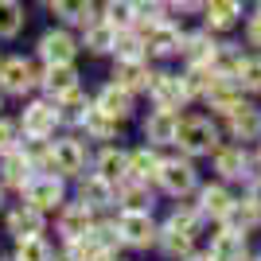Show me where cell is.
Masks as SVG:
<instances>
[{"label":"cell","mask_w":261,"mask_h":261,"mask_svg":"<svg viewBox=\"0 0 261 261\" xmlns=\"http://www.w3.org/2000/svg\"><path fill=\"white\" fill-rule=\"evenodd\" d=\"M144 98H148V106H156V109H175V113H187V109L195 106V101H191V94H187L184 70H175V66H168V63H156L152 82H148V90H144Z\"/></svg>","instance_id":"8992f818"},{"label":"cell","mask_w":261,"mask_h":261,"mask_svg":"<svg viewBox=\"0 0 261 261\" xmlns=\"http://www.w3.org/2000/svg\"><path fill=\"white\" fill-rule=\"evenodd\" d=\"M74 129L82 133V137H86V141L94 144V148H98V144L121 141V133H125V125H121L117 117H109V113H101L98 106H90V109H86V117L78 121Z\"/></svg>","instance_id":"83f0119b"},{"label":"cell","mask_w":261,"mask_h":261,"mask_svg":"<svg viewBox=\"0 0 261 261\" xmlns=\"http://www.w3.org/2000/svg\"><path fill=\"white\" fill-rule=\"evenodd\" d=\"M47 230H51V215L35 211L23 199H12L8 207H4V215H0V234L8 242H23V238H32V234H47Z\"/></svg>","instance_id":"8fae6325"},{"label":"cell","mask_w":261,"mask_h":261,"mask_svg":"<svg viewBox=\"0 0 261 261\" xmlns=\"http://www.w3.org/2000/svg\"><path fill=\"white\" fill-rule=\"evenodd\" d=\"M78 39H82V55H90V59H113L117 28H113L109 20H101V12H98V16L78 32Z\"/></svg>","instance_id":"4316f807"},{"label":"cell","mask_w":261,"mask_h":261,"mask_svg":"<svg viewBox=\"0 0 261 261\" xmlns=\"http://www.w3.org/2000/svg\"><path fill=\"white\" fill-rule=\"evenodd\" d=\"M164 4H168V8H172V4H175V0H164Z\"/></svg>","instance_id":"f907efd6"},{"label":"cell","mask_w":261,"mask_h":261,"mask_svg":"<svg viewBox=\"0 0 261 261\" xmlns=\"http://www.w3.org/2000/svg\"><path fill=\"white\" fill-rule=\"evenodd\" d=\"M156 207H160L156 184H144V179H133V175L117 179V211H156Z\"/></svg>","instance_id":"484cf974"},{"label":"cell","mask_w":261,"mask_h":261,"mask_svg":"<svg viewBox=\"0 0 261 261\" xmlns=\"http://www.w3.org/2000/svg\"><path fill=\"white\" fill-rule=\"evenodd\" d=\"M16 121H20L23 137H55V133L66 129L59 101H51L47 94H32V98H23L20 109H16Z\"/></svg>","instance_id":"52a82bcc"},{"label":"cell","mask_w":261,"mask_h":261,"mask_svg":"<svg viewBox=\"0 0 261 261\" xmlns=\"http://www.w3.org/2000/svg\"><path fill=\"white\" fill-rule=\"evenodd\" d=\"M250 261H261V250H253V253H250Z\"/></svg>","instance_id":"7dc6e473"},{"label":"cell","mask_w":261,"mask_h":261,"mask_svg":"<svg viewBox=\"0 0 261 261\" xmlns=\"http://www.w3.org/2000/svg\"><path fill=\"white\" fill-rule=\"evenodd\" d=\"M0 261H12V257H8V253H4V257H0Z\"/></svg>","instance_id":"db71d44e"},{"label":"cell","mask_w":261,"mask_h":261,"mask_svg":"<svg viewBox=\"0 0 261 261\" xmlns=\"http://www.w3.org/2000/svg\"><path fill=\"white\" fill-rule=\"evenodd\" d=\"M199 184H203V168H199V160L184 156L179 148H168L160 172H156V191H160V199H168V203H175V199H191L199 191Z\"/></svg>","instance_id":"7a4b0ae2"},{"label":"cell","mask_w":261,"mask_h":261,"mask_svg":"<svg viewBox=\"0 0 261 261\" xmlns=\"http://www.w3.org/2000/svg\"><path fill=\"white\" fill-rule=\"evenodd\" d=\"M98 12H101V20H109L117 32L137 28V0H101Z\"/></svg>","instance_id":"74e56055"},{"label":"cell","mask_w":261,"mask_h":261,"mask_svg":"<svg viewBox=\"0 0 261 261\" xmlns=\"http://www.w3.org/2000/svg\"><path fill=\"white\" fill-rule=\"evenodd\" d=\"M94 222H98V211L86 207L82 199L70 195L63 207L51 215V234H55V242H59V246H66V242H74V238H82V234H90V230H94Z\"/></svg>","instance_id":"7c38bea8"},{"label":"cell","mask_w":261,"mask_h":261,"mask_svg":"<svg viewBox=\"0 0 261 261\" xmlns=\"http://www.w3.org/2000/svg\"><path fill=\"white\" fill-rule=\"evenodd\" d=\"M184 20L164 16L160 23L144 28V43H148V59L152 63H179V47H184Z\"/></svg>","instance_id":"5bb4252c"},{"label":"cell","mask_w":261,"mask_h":261,"mask_svg":"<svg viewBox=\"0 0 261 261\" xmlns=\"http://www.w3.org/2000/svg\"><path fill=\"white\" fill-rule=\"evenodd\" d=\"M218 226H234V230H242V234H250V238H257L261 234V215L253 211V203L246 195L238 191V203H234V211L226 215V222H218Z\"/></svg>","instance_id":"e575fe53"},{"label":"cell","mask_w":261,"mask_h":261,"mask_svg":"<svg viewBox=\"0 0 261 261\" xmlns=\"http://www.w3.org/2000/svg\"><path fill=\"white\" fill-rule=\"evenodd\" d=\"M70 195H74L70 179H63L59 172H35L32 179H28V187H23L16 199L32 203V207H35V211H43V215H55V211L63 207Z\"/></svg>","instance_id":"9c48e42d"},{"label":"cell","mask_w":261,"mask_h":261,"mask_svg":"<svg viewBox=\"0 0 261 261\" xmlns=\"http://www.w3.org/2000/svg\"><path fill=\"white\" fill-rule=\"evenodd\" d=\"M28 32V8L23 0H0V43H12Z\"/></svg>","instance_id":"836d02e7"},{"label":"cell","mask_w":261,"mask_h":261,"mask_svg":"<svg viewBox=\"0 0 261 261\" xmlns=\"http://www.w3.org/2000/svg\"><path fill=\"white\" fill-rule=\"evenodd\" d=\"M253 8H261V0H253Z\"/></svg>","instance_id":"816d5d0a"},{"label":"cell","mask_w":261,"mask_h":261,"mask_svg":"<svg viewBox=\"0 0 261 261\" xmlns=\"http://www.w3.org/2000/svg\"><path fill=\"white\" fill-rule=\"evenodd\" d=\"M98 4H101V0H51L47 12L55 16V23H66V28L82 32V28L98 16Z\"/></svg>","instance_id":"4dcf8cb0"},{"label":"cell","mask_w":261,"mask_h":261,"mask_svg":"<svg viewBox=\"0 0 261 261\" xmlns=\"http://www.w3.org/2000/svg\"><path fill=\"white\" fill-rule=\"evenodd\" d=\"M179 117L184 113H175V109H156L148 106L137 117V129H141V141L152 144V148H175V137H179Z\"/></svg>","instance_id":"9a60e30c"},{"label":"cell","mask_w":261,"mask_h":261,"mask_svg":"<svg viewBox=\"0 0 261 261\" xmlns=\"http://www.w3.org/2000/svg\"><path fill=\"white\" fill-rule=\"evenodd\" d=\"M242 195L250 199V203H253V211H257V215H261V172L253 175V179H250V184H246V187H242Z\"/></svg>","instance_id":"7bdbcfd3"},{"label":"cell","mask_w":261,"mask_h":261,"mask_svg":"<svg viewBox=\"0 0 261 261\" xmlns=\"http://www.w3.org/2000/svg\"><path fill=\"white\" fill-rule=\"evenodd\" d=\"M35 59L43 66H55V63H78L82 59V39H78L74 28H66V23H51L47 32H39L35 39Z\"/></svg>","instance_id":"30bf717a"},{"label":"cell","mask_w":261,"mask_h":261,"mask_svg":"<svg viewBox=\"0 0 261 261\" xmlns=\"http://www.w3.org/2000/svg\"><path fill=\"white\" fill-rule=\"evenodd\" d=\"M35 175L32 160L23 156V148H12V152H0V184L12 191V199L20 195L23 187H28V179Z\"/></svg>","instance_id":"f546056e"},{"label":"cell","mask_w":261,"mask_h":261,"mask_svg":"<svg viewBox=\"0 0 261 261\" xmlns=\"http://www.w3.org/2000/svg\"><path fill=\"white\" fill-rule=\"evenodd\" d=\"M218 39L222 35L207 32V28H187L184 47H179V66H211V59L218 51Z\"/></svg>","instance_id":"cb8c5ba5"},{"label":"cell","mask_w":261,"mask_h":261,"mask_svg":"<svg viewBox=\"0 0 261 261\" xmlns=\"http://www.w3.org/2000/svg\"><path fill=\"white\" fill-rule=\"evenodd\" d=\"M39 4H43V8H47V4H51V0H39Z\"/></svg>","instance_id":"f5cc1de1"},{"label":"cell","mask_w":261,"mask_h":261,"mask_svg":"<svg viewBox=\"0 0 261 261\" xmlns=\"http://www.w3.org/2000/svg\"><path fill=\"white\" fill-rule=\"evenodd\" d=\"M246 98H250V94L242 90L238 78L215 74V78H211V86L203 90V98H199V109H207V113H215V117H226L230 109H238Z\"/></svg>","instance_id":"44dd1931"},{"label":"cell","mask_w":261,"mask_h":261,"mask_svg":"<svg viewBox=\"0 0 261 261\" xmlns=\"http://www.w3.org/2000/svg\"><path fill=\"white\" fill-rule=\"evenodd\" d=\"M222 121V133L226 141H238V144H257L261 141V101L257 98H246L238 109H230Z\"/></svg>","instance_id":"d6986e66"},{"label":"cell","mask_w":261,"mask_h":261,"mask_svg":"<svg viewBox=\"0 0 261 261\" xmlns=\"http://www.w3.org/2000/svg\"><path fill=\"white\" fill-rule=\"evenodd\" d=\"M226 141V133H222V121L207 109H187L184 117H179V137H175V148L191 160H211L218 144Z\"/></svg>","instance_id":"6da1fadb"},{"label":"cell","mask_w":261,"mask_h":261,"mask_svg":"<svg viewBox=\"0 0 261 261\" xmlns=\"http://www.w3.org/2000/svg\"><path fill=\"white\" fill-rule=\"evenodd\" d=\"M246 55H250V51H246L242 43H234V39H218V51H215V59H211V70H215V74L234 78Z\"/></svg>","instance_id":"d590c367"},{"label":"cell","mask_w":261,"mask_h":261,"mask_svg":"<svg viewBox=\"0 0 261 261\" xmlns=\"http://www.w3.org/2000/svg\"><path fill=\"white\" fill-rule=\"evenodd\" d=\"M253 160H257V172H261V141L253 144Z\"/></svg>","instance_id":"bcb514c9"},{"label":"cell","mask_w":261,"mask_h":261,"mask_svg":"<svg viewBox=\"0 0 261 261\" xmlns=\"http://www.w3.org/2000/svg\"><path fill=\"white\" fill-rule=\"evenodd\" d=\"M98 175L113 179L117 184L121 175H129V144L125 141H109V144H98L94 148V164H90Z\"/></svg>","instance_id":"f1b7e54d"},{"label":"cell","mask_w":261,"mask_h":261,"mask_svg":"<svg viewBox=\"0 0 261 261\" xmlns=\"http://www.w3.org/2000/svg\"><path fill=\"white\" fill-rule=\"evenodd\" d=\"M0 63H4V51H0Z\"/></svg>","instance_id":"11a10c76"},{"label":"cell","mask_w":261,"mask_h":261,"mask_svg":"<svg viewBox=\"0 0 261 261\" xmlns=\"http://www.w3.org/2000/svg\"><path fill=\"white\" fill-rule=\"evenodd\" d=\"M184 261H211V253H207V250H203V246H199V250H195V253H187V257H184Z\"/></svg>","instance_id":"ee69618b"},{"label":"cell","mask_w":261,"mask_h":261,"mask_svg":"<svg viewBox=\"0 0 261 261\" xmlns=\"http://www.w3.org/2000/svg\"><path fill=\"white\" fill-rule=\"evenodd\" d=\"M113 59H148V43H144L141 28H125V32H117Z\"/></svg>","instance_id":"f35d334b"},{"label":"cell","mask_w":261,"mask_h":261,"mask_svg":"<svg viewBox=\"0 0 261 261\" xmlns=\"http://www.w3.org/2000/svg\"><path fill=\"white\" fill-rule=\"evenodd\" d=\"M234 78L242 82V90H246L250 98H257V101H261V51H250V55H246Z\"/></svg>","instance_id":"ab89813d"},{"label":"cell","mask_w":261,"mask_h":261,"mask_svg":"<svg viewBox=\"0 0 261 261\" xmlns=\"http://www.w3.org/2000/svg\"><path fill=\"white\" fill-rule=\"evenodd\" d=\"M4 101H8V98H4V94H0V113H4Z\"/></svg>","instance_id":"c3c4849f"},{"label":"cell","mask_w":261,"mask_h":261,"mask_svg":"<svg viewBox=\"0 0 261 261\" xmlns=\"http://www.w3.org/2000/svg\"><path fill=\"white\" fill-rule=\"evenodd\" d=\"M211 175L215 179H222V184H230V187H246L257 175V160H253V144H238V141H222L211 152Z\"/></svg>","instance_id":"277c9868"},{"label":"cell","mask_w":261,"mask_h":261,"mask_svg":"<svg viewBox=\"0 0 261 261\" xmlns=\"http://www.w3.org/2000/svg\"><path fill=\"white\" fill-rule=\"evenodd\" d=\"M246 0H203V12H199V20H203V28L215 35H230L238 32L242 20H246Z\"/></svg>","instance_id":"7402d4cb"},{"label":"cell","mask_w":261,"mask_h":261,"mask_svg":"<svg viewBox=\"0 0 261 261\" xmlns=\"http://www.w3.org/2000/svg\"><path fill=\"white\" fill-rule=\"evenodd\" d=\"M23 133H20V121L8 117V113H0V152H12V148H20Z\"/></svg>","instance_id":"b9f144b4"},{"label":"cell","mask_w":261,"mask_h":261,"mask_svg":"<svg viewBox=\"0 0 261 261\" xmlns=\"http://www.w3.org/2000/svg\"><path fill=\"white\" fill-rule=\"evenodd\" d=\"M121 230V246L129 253H152L160 238V215L156 211H113Z\"/></svg>","instance_id":"ba28073f"},{"label":"cell","mask_w":261,"mask_h":261,"mask_svg":"<svg viewBox=\"0 0 261 261\" xmlns=\"http://www.w3.org/2000/svg\"><path fill=\"white\" fill-rule=\"evenodd\" d=\"M8 257L12 261H55L59 257V242H55L51 230L47 234H32V238H23V242H12Z\"/></svg>","instance_id":"1f68e13d"},{"label":"cell","mask_w":261,"mask_h":261,"mask_svg":"<svg viewBox=\"0 0 261 261\" xmlns=\"http://www.w3.org/2000/svg\"><path fill=\"white\" fill-rule=\"evenodd\" d=\"M94 106V90L90 86H78V90H70L66 98H59V109H63V121H66V129H74L78 121L86 117V109Z\"/></svg>","instance_id":"8d00e7d4"},{"label":"cell","mask_w":261,"mask_h":261,"mask_svg":"<svg viewBox=\"0 0 261 261\" xmlns=\"http://www.w3.org/2000/svg\"><path fill=\"white\" fill-rule=\"evenodd\" d=\"M203 238L207 234H199V230L184 226V222H175V218L164 215L160 218V238H156V257L160 261H184L187 253H195L199 246H203Z\"/></svg>","instance_id":"4fadbf2b"},{"label":"cell","mask_w":261,"mask_h":261,"mask_svg":"<svg viewBox=\"0 0 261 261\" xmlns=\"http://www.w3.org/2000/svg\"><path fill=\"white\" fill-rule=\"evenodd\" d=\"M70 187H74V199H82V203H86V207H94L98 215L117 211V184H113V179H106V175H98L94 168H90L86 175H78Z\"/></svg>","instance_id":"ffe728a7"},{"label":"cell","mask_w":261,"mask_h":261,"mask_svg":"<svg viewBox=\"0 0 261 261\" xmlns=\"http://www.w3.org/2000/svg\"><path fill=\"white\" fill-rule=\"evenodd\" d=\"M203 250L211 253V261H250L253 238L234 226H211V234L203 238Z\"/></svg>","instance_id":"e0dca14e"},{"label":"cell","mask_w":261,"mask_h":261,"mask_svg":"<svg viewBox=\"0 0 261 261\" xmlns=\"http://www.w3.org/2000/svg\"><path fill=\"white\" fill-rule=\"evenodd\" d=\"M8 203H12V191L0 184V215H4V207H8Z\"/></svg>","instance_id":"f6af8a7d"},{"label":"cell","mask_w":261,"mask_h":261,"mask_svg":"<svg viewBox=\"0 0 261 261\" xmlns=\"http://www.w3.org/2000/svg\"><path fill=\"white\" fill-rule=\"evenodd\" d=\"M191 199H195V207L203 211V218H207L211 226H218V222H226V215L238 203V187H230V184H222V179L211 175V179L199 184V191Z\"/></svg>","instance_id":"2e32d148"},{"label":"cell","mask_w":261,"mask_h":261,"mask_svg":"<svg viewBox=\"0 0 261 261\" xmlns=\"http://www.w3.org/2000/svg\"><path fill=\"white\" fill-rule=\"evenodd\" d=\"M86 86V78H82V66L78 63H55V66H43V82H39V94H47L51 101L66 98L70 90Z\"/></svg>","instance_id":"d4e9b609"},{"label":"cell","mask_w":261,"mask_h":261,"mask_svg":"<svg viewBox=\"0 0 261 261\" xmlns=\"http://www.w3.org/2000/svg\"><path fill=\"white\" fill-rule=\"evenodd\" d=\"M39 82H43V63L35 55H4L0 63V94L8 101H23L39 94Z\"/></svg>","instance_id":"5b68a950"},{"label":"cell","mask_w":261,"mask_h":261,"mask_svg":"<svg viewBox=\"0 0 261 261\" xmlns=\"http://www.w3.org/2000/svg\"><path fill=\"white\" fill-rule=\"evenodd\" d=\"M242 47L246 51H261V8L246 12V20H242Z\"/></svg>","instance_id":"60d3db41"},{"label":"cell","mask_w":261,"mask_h":261,"mask_svg":"<svg viewBox=\"0 0 261 261\" xmlns=\"http://www.w3.org/2000/svg\"><path fill=\"white\" fill-rule=\"evenodd\" d=\"M164 164V148H152V144H129V175L133 179H144V184H156V172Z\"/></svg>","instance_id":"d6a6232c"},{"label":"cell","mask_w":261,"mask_h":261,"mask_svg":"<svg viewBox=\"0 0 261 261\" xmlns=\"http://www.w3.org/2000/svg\"><path fill=\"white\" fill-rule=\"evenodd\" d=\"M152 70H156L152 59H109V82L133 90L137 98H144V90L152 82Z\"/></svg>","instance_id":"603a6c76"},{"label":"cell","mask_w":261,"mask_h":261,"mask_svg":"<svg viewBox=\"0 0 261 261\" xmlns=\"http://www.w3.org/2000/svg\"><path fill=\"white\" fill-rule=\"evenodd\" d=\"M94 106H98L101 113H109V117H117L121 125H133V121L141 117V98H137L133 90L109 82V78L101 86H94Z\"/></svg>","instance_id":"ac0fdd59"},{"label":"cell","mask_w":261,"mask_h":261,"mask_svg":"<svg viewBox=\"0 0 261 261\" xmlns=\"http://www.w3.org/2000/svg\"><path fill=\"white\" fill-rule=\"evenodd\" d=\"M117 261H137V257H117Z\"/></svg>","instance_id":"681fc988"},{"label":"cell","mask_w":261,"mask_h":261,"mask_svg":"<svg viewBox=\"0 0 261 261\" xmlns=\"http://www.w3.org/2000/svg\"><path fill=\"white\" fill-rule=\"evenodd\" d=\"M90 164H94V144L78 129H63L51 137V172H59L63 179L74 184L78 175L90 172Z\"/></svg>","instance_id":"3957f363"}]
</instances>
